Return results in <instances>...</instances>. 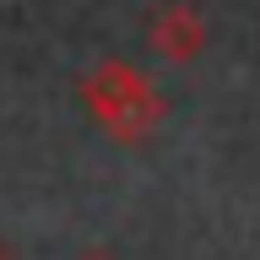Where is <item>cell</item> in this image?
<instances>
[{"instance_id": "1", "label": "cell", "mask_w": 260, "mask_h": 260, "mask_svg": "<svg viewBox=\"0 0 260 260\" xmlns=\"http://www.w3.org/2000/svg\"><path fill=\"white\" fill-rule=\"evenodd\" d=\"M76 92H81L87 119H92L109 141H119V146L152 141V130H157L162 114H168V98L157 92V81L146 76L141 65L119 60V54L98 60L92 71L76 81Z\"/></svg>"}, {"instance_id": "2", "label": "cell", "mask_w": 260, "mask_h": 260, "mask_svg": "<svg viewBox=\"0 0 260 260\" xmlns=\"http://www.w3.org/2000/svg\"><path fill=\"white\" fill-rule=\"evenodd\" d=\"M206 38H211V27H206V16L195 11L190 0H162L157 11L146 16V44H152V54L168 60V65L201 60Z\"/></svg>"}, {"instance_id": "3", "label": "cell", "mask_w": 260, "mask_h": 260, "mask_svg": "<svg viewBox=\"0 0 260 260\" xmlns=\"http://www.w3.org/2000/svg\"><path fill=\"white\" fill-rule=\"evenodd\" d=\"M76 260H114L109 249H87V255H76Z\"/></svg>"}, {"instance_id": "4", "label": "cell", "mask_w": 260, "mask_h": 260, "mask_svg": "<svg viewBox=\"0 0 260 260\" xmlns=\"http://www.w3.org/2000/svg\"><path fill=\"white\" fill-rule=\"evenodd\" d=\"M0 260H11V249H6V244H0Z\"/></svg>"}]
</instances>
